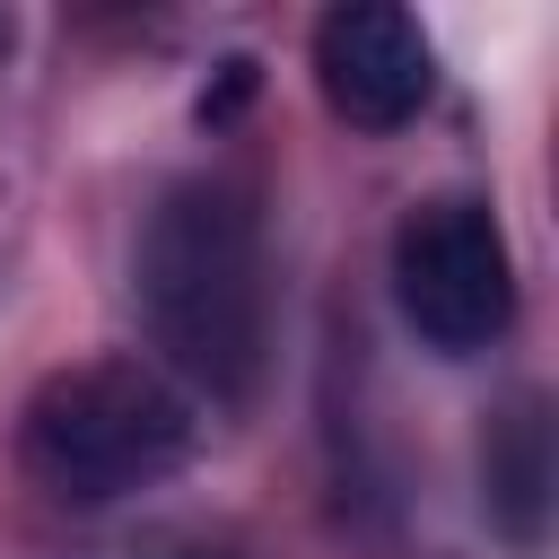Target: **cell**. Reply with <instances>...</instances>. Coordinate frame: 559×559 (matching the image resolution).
Segmentation results:
<instances>
[{
  "label": "cell",
  "instance_id": "obj_1",
  "mask_svg": "<svg viewBox=\"0 0 559 559\" xmlns=\"http://www.w3.org/2000/svg\"><path fill=\"white\" fill-rule=\"evenodd\" d=\"M131 306L157 376L201 402H245L271 358V253L253 192L227 175L166 183L131 245Z\"/></svg>",
  "mask_w": 559,
  "mask_h": 559
},
{
  "label": "cell",
  "instance_id": "obj_2",
  "mask_svg": "<svg viewBox=\"0 0 559 559\" xmlns=\"http://www.w3.org/2000/svg\"><path fill=\"white\" fill-rule=\"evenodd\" d=\"M192 445H201V411L148 358H79V367L44 376L17 419V454L61 507L140 498V489L175 480L192 463Z\"/></svg>",
  "mask_w": 559,
  "mask_h": 559
},
{
  "label": "cell",
  "instance_id": "obj_3",
  "mask_svg": "<svg viewBox=\"0 0 559 559\" xmlns=\"http://www.w3.org/2000/svg\"><path fill=\"white\" fill-rule=\"evenodd\" d=\"M393 306L437 358H472L515 323V253L489 201L437 192L393 227Z\"/></svg>",
  "mask_w": 559,
  "mask_h": 559
},
{
  "label": "cell",
  "instance_id": "obj_4",
  "mask_svg": "<svg viewBox=\"0 0 559 559\" xmlns=\"http://www.w3.org/2000/svg\"><path fill=\"white\" fill-rule=\"evenodd\" d=\"M314 87L341 122L358 131H402L428 87H437V52L419 35L411 9L393 0H341L323 26H314Z\"/></svg>",
  "mask_w": 559,
  "mask_h": 559
},
{
  "label": "cell",
  "instance_id": "obj_5",
  "mask_svg": "<svg viewBox=\"0 0 559 559\" xmlns=\"http://www.w3.org/2000/svg\"><path fill=\"white\" fill-rule=\"evenodd\" d=\"M480 507L515 550H542L550 524V411L542 393H515L480 437Z\"/></svg>",
  "mask_w": 559,
  "mask_h": 559
},
{
  "label": "cell",
  "instance_id": "obj_6",
  "mask_svg": "<svg viewBox=\"0 0 559 559\" xmlns=\"http://www.w3.org/2000/svg\"><path fill=\"white\" fill-rule=\"evenodd\" d=\"M105 559H227V550H201V542H140V550H105Z\"/></svg>",
  "mask_w": 559,
  "mask_h": 559
},
{
  "label": "cell",
  "instance_id": "obj_7",
  "mask_svg": "<svg viewBox=\"0 0 559 559\" xmlns=\"http://www.w3.org/2000/svg\"><path fill=\"white\" fill-rule=\"evenodd\" d=\"M9 44H17V26H9V9H0V61H9Z\"/></svg>",
  "mask_w": 559,
  "mask_h": 559
}]
</instances>
